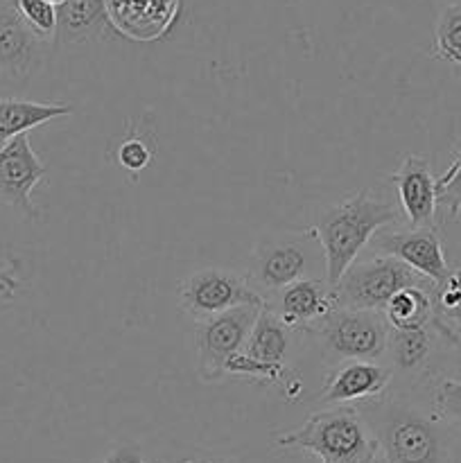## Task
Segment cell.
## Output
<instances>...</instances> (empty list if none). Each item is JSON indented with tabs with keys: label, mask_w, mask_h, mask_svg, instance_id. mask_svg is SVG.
<instances>
[{
	"label": "cell",
	"mask_w": 461,
	"mask_h": 463,
	"mask_svg": "<svg viewBox=\"0 0 461 463\" xmlns=\"http://www.w3.org/2000/svg\"><path fill=\"white\" fill-rule=\"evenodd\" d=\"M400 222H405L400 208L369 188L325 206L307 233L316 238L324 251L325 283L334 288L373 235Z\"/></svg>",
	"instance_id": "1"
},
{
	"label": "cell",
	"mask_w": 461,
	"mask_h": 463,
	"mask_svg": "<svg viewBox=\"0 0 461 463\" xmlns=\"http://www.w3.org/2000/svg\"><path fill=\"white\" fill-rule=\"evenodd\" d=\"M369 423L384 463H452V439L443 420L398 396L357 407Z\"/></svg>",
	"instance_id": "2"
},
{
	"label": "cell",
	"mask_w": 461,
	"mask_h": 463,
	"mask_svg": "<svg viewBox=\"0 0 461 463\" xmlns=\"http://www.w3.org/2000/svg\"><path fill=\"white\" fill-rule=\"evenodd\" d=\"M280 450H296L321 463H378L380 448L362 411L353 405L312 411L306 423L276 437Z\"/></svg>",
	"instance_id": "3"
},
{
	"label": "cell",
	"mask_w": 461,
	"mask_h": 463,
	"mask_svg": "<svg viewBox=\"0 0 461 463\" xmlns=\"http://www.w3.org/2000/svg\"><path fill=\"white\" fill-rule=\"evenodd\" d=\"M428 279L416 274L407 265L391 256H375L369 260L353 262L346 274L339 279L333 292L337 307L348 310L382 312L393 294L405 288H432Z\"/></svg>",
	"instance_id": "4"
},
{
	"label": "cell",
	"mask_w": 461,
	"mask_h": 463,
	"mask_svg": "<svg viewBox=\"0 0 461 463\" xmlns=\"http://www.w3.org/2000/svg\"><path fill=\"white\" fill-rule=\"evenodd\" d=\"M307 333L315 335L324 351L339 362H373L387 353L389 324L382 312L334 307Z\"/></svg>",
	"instance_id": "5"
},
{
	"label": "cell",
	"mask_w": 461,
	"mask_h": 463,
	"mask_svg": "<svg viewBox=\"0 0 461 463\" xmlns=\"http://www.w3.org/2000/svg\"><path fill=\"white\" fill-rule=\"evenodd\" d=\"M262 307L240 306L226 310L211 319L197 321L194 328V353H197V371L203 383H217L226 378L224 369L230 357L244 351L249 333L256 324Z\"/></svg>",
	"instance_id": "6"
},
{
	"label": "cell",
	"mask_w": 461,
	"mask_h": 463,
	"mask_svg": "<svg viewBox=\"0 0 461 463\" xmlns=\"http://www.w3.org/2000/svg\"><path fill=\"white\" fill-rule=\"evenodd\" d=\"M179 306L194 321H203L240 306L265 307L267 301L244 276L224 267H206L181 283Z\"/></svg>",
	"instance_id": "7"
},
{
	"label": "cell",
	"mask_w": 461,
	"mask_h": 463,
	"mask_svg": "<svg viewBox=\"0 0 461 463\" xmlns=\"http://www.w3.org/2000/svg\"><path fill=\"white\" fill-rule=\"evenodd\" d=\"M52 41L23 21L16 0H0V86H25L45 68Z\"/></svg>",
	"instance_id": "8"
},
{
	"label": "cell",
	"mask_w": 461,
	"mask_h": 463,
	"mask_svg": "<svg viewBox=\"0 0 461 463\" xmlns=\"http://www.w3.org/2000/svg\"><path fill=\"white\" fill-rule=\"evenodd\" d=\"M48 175L32 149L27 134L16 136L0 149V202L16 208L27 220H39L41 211L32 202V190Z\"/></svg>",
	"instance_id": "9"
},
{
	"label": "cell",
	"mask_w": 461,
	"mask_h": 463,
	"mask_svg": "<svg viewBox=\"0 0 461 463\" xmlns=\"http://www.w3.org/2000/svg\"><path fill=\"white\" fill-rule=\"evenodd\" d=\"M371 247L380 256H391L438 285L450 269H447L443 242L437 229H405V231H378L371 240Z\"/></svg>",
	"instance_id": "10"
},
{
	"label": "cell",
	"mask_w": 461,
	"mask_h": 463,
	"mask_svg": "<svg viewBox=\"0 0 461 463\" xmlns=\"http://www.w3.org/2000/svg\"><path fill=\"white\" fill-rule=\"evenodd\" d=\"M307 269V253L292 238H267L256 247L249 269V285L269 301L274 294L303 279Z\"/></svg>",
	"instance_id": "11"
},
{
	"label": "cell",
	"mask_w": 461,
	"mask_h": 463,
	"mask_svg": "<svg viewBox=\"0 0 461 463\" xmlns=\"http://www.w3.org/2000/svg\"><path fill=\"white\" fill-rule=\"evenodd\" d=\"M389 179L396 188L405 224L409 229H437V179L428 158L407 154Z\"/></svg>",
	"instance_id": "12"
},
{
	"label": "cell",
	"mask_w": 461,
	"mask_h": 463,
	"mask_svg": "<svg viewBox=\"0 0 461 463\" xmlns=\"http://www.w3.org/2000/svg\"><path fill=\"white\" fill-rule=\"evenodd\" d=\"M393 375L389 366L378 362L351 360L339 362L325 375L324 389L319 393V402L325 407L351 405V402H369L384 396L391 387Z\"/></svg>",
	"instance_id": "13"
},
{
	"label": "cell",
	"mask_w": 461,
	"mask_h": 463,
	"mask_svg": "<svg viewBox=\"0 0 461 463\" xmlns=\"http://www.w3.org/2000/svg\"><path fill=\"white\" fill-rule=\"evenodd\" d=\"M267 307L289 330H306L307 333L316 321H321L337 307V298L325 280L301 279L274 294L267 301Z\"/></svg>",
	"instance_id": "14"
},
{
	"label": "cell",
	"mask_w": 461,
	"mask_h": 463,
	"mask_svg": "<svg viewBox=\"0 0 461 463\" xmlns=\"http://www.w3.org/2000/svg\"><path fill=\"white\" fill-rule=\"evenodd\" d=\"M179 0H107L108 23L136 41L158 39L176 16Z\"/></svg>",
	"instance_id": "15"
},
{
	"label": "cell",
	"mask_w": 461,
	"mask_h": 463,
	"mask_svg": "<svg viewBox=\"0 0 461 463\" xmlns=\"http://www.w3.org/2000/svg\"><path fill=\"white\" fill-rule=\"evenodd\" d=\"M384 355L389 357V371L393 378L420 380L429 373L437 355V339L428 326L414 330L389 328Z\"/></svg>",
	"instance_id": "16"
},
{
	"label": "cell",
	"mask_w": 461,
	"mask_h": 463,
	"mask_svg": "<svg viewBox=\"0 0 461 463\" xmlns=\"http://www.w3.org/2000/svg\"><path fill=\"white\" fill-rule=\"evenodd\" d=\"M111 25L107 0H66L57 7V43L77 45L98 39Z\"/></svg>",
	"instance_id": "17"
},
{
	"label": "cell",
	"mask_w": 461,
	"mask_h": 463,
	"mask_svg": "<svg viewBox=\"0 0 461 463\" xmlns=\"http://www.w3.org/2000/svg\"><path fill=\"white\" fill-rule=\"evenodd\" d=\"M72 113L71 104L63 102H32L21 98H0V149L16 136L30 129L66 118Z\"/></svg>",
	"instance_id": "18"
},
{
	"label": "cell",
	"mask_w": 461,
	"mask_h": 463,
	"mask_svg": "<svg viewBox=\"0 0 461 463\" xmlns=\"http://www.w3.org/2000/svg\"><path fill=\"white\" fill-rule=\"evenodd\" d=\"M289 344H292V330L265 306L249 333L242 353L265 364H285L283 360L289 353Z\"/></svg>",
	"instance_id": "19"
},
{
	"label": "cell",
	"mask_w": 461,
	"mask_h": 463,
	"mask_svg": "<svg viewBox=\"0 0 461 463\" xmlns=\"http://www.w3.org/2000/svg\"><path fill=\"white\" fill-rule=\"evenodd\" d=\"M432 288H405L393 294L391 301L382 310L384 321L389 328L396 330H414L425 328L434 317Z\"/></svg>",
	"instance_id": "20"
},
{
	"label": "cell",
	"mask_w": 461,
	"mask_h": 463,
	"mask_svg": "<svg viewBox=\"0 0 461 463\" xmlns=\"http://www.w3.org/2000/svg\"><path fill=\"white\" fill-rule=\"evenodd\" d=\"M434 326L443 337L459 342L461 337V269L450 271L432 289Z\"/></svg>",
	"instance_id": "21"
},
{
	"label": "cell",
	"mask_w": 461,
	"mask_h": 463,
	"mask_svg": "<svg viewBox=\"0 0 461 463\" xmlns=\"http://www.w3.org/2000/svg\"><path fill=\"white\" fill-rule=\"evenodd\" d=\"M434 45L438 57L461 66V3L450 0L441 9L434 30Z\"/></svg>",
	"instance_id": "22"
},
{
	"label": "cell",
	"mask_w": 461,
	"mask_h": 463,
	"mask_svg": "<svg viewBox=\"0 0 461 463\" xmlns=\"http://www.w3.org/2000/svg\"><path fill=\"white\" fill-rule=\"evenodd\" d=\"M432 414L450 428H461V380L438 378L434 383Z\"/></svg>",
	"instance_id": "23"
},
{
	"label": "cell",
	"mask_w": 461,
	"mask_h": 463,
	"mask_svg": "<svg viewBox=\"0 0 461 463\" xmlns=\"http://www.w3.org/2000/svg\"><path fill=\"white\" fill-rule=\"evenodd\" d=\"M461 222V154H456L446 172L437 179V213Z\"/></svg>",
	"instance_id": "24"
},
{
	"label": "cell",
	"mask_w": 461,
	"mask_h": 463,
	"mask_svg": "<svg viewBox=\"0 0 461 463\" xmlns=\"http://www.w3.org/2000/svg\"><path fill=\"white\" fill-rule=\"evenodd\" d=\"M226 375H240V378H258L262 384H287L289 369L285 364H265L247 357L244 353H238L230 357L224 369Z\"/></svg>",
	"instance_id": "25"
},
{
	"label": "cell",
	"mask_w": 461,
	"mask_h": 463,
	"mask_svg": "<svg viewBox=\"0 0 461 463\" xmlns=\"http://www.w3.org/2000/svg\"><path fill=\"white\" fill-rule=\"evenodd\" d=\"M16 9L23 21L45 41L57 39V7L45 0H16Z\"/></svg>",
	"instance_id": "26"
},
{
	"label": "cell",
	"mask_w": 461,
	"mask_h": 463,
	"mask_svg": "<svg viewBox=\"0 0 461 463\" xmlns=\"http://www.w3.org/2000/svg\"><path fill=\"white\" fill-rule=\"evenodd\" d=\"M118 161L125 170L129 172H140L149 165L152 161V149L147 147V143L140 138H129L120 145L118 149Z\"/></svg>",
	"instance_id": "27"
},
{
	"label": "cell",
	"mask_w": 461,
	"mask_h": 463,
	"mask_svg": "<svg viewBox=\"0 0 461 463\" xmlns=\"http://www.w3.org/2000/svg\"><path fill=\"white\" fill-rule=\"evenodd\" d=\"M102 463H149L145 459L143 448L136 446V443H125V446H118L104 457Z\"/></svg>",
	"instance_id": "28"
},
{
	"label": "cell",
	"mask_w": 461,
	"mask_h": 463,
	"mask_svg": "<svg viewBox=\"0 0 461 463\" xmlns=\"http://www.w3.org/2000/svg\"><path fill=\"white\" fill-rule=\"evenodd\" d=\"M172 463H229V461H226L224 457L211 455V452L194 450V452H188V455H181L179 459H174Z\"/></svg>",
	"instance_id": "29"
},
{
	"label": "cell",
	"mask_w": 461,
	"mask_h": 463,
	"mask_svg": "<svg viewBox=\"0 0 461 463\" xmlns=\"http://www.w3.org/2000/svg\"><path fill=\"white\" fill-rule=\"evenodd\" d=\"M45 3H48V5H52V7H61V5L66 3V0H45Z\"/></svg>",
	"instance_id": "30"
},
{
	"label": "cell",
	"mask_w": 461,
	"mask_h": 463,
	"mask_svg": "<svg viewBox=\"0 0 461 463\" xmlns=\"http://www.w3.org/2000/svg\"><path fill=\"white\" fill-rule=\"evenodd\" d=\"M455 3H461V0H455Z\"/></svg>",
	"instance_id": "31"
},
{
	"label": "cell",
	"mask_w": 461,
	"mask_h": 463,
	"mask_svg": "<svg viewBox=\"0 0 461 463\" xmlns=\"http://www.w3.org/2000/svg\"><path fill=\"white\" fill-rule=\"evenodd\" d=\"M378 463H384V461H382V459H380V461H378Z\"/></svg>",
	"instance_id": "32"
}]
</instances>
